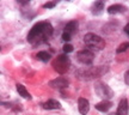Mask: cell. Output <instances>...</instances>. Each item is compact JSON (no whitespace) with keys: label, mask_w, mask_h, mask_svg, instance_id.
Returning <instances> with one entry per match:
<instances>
[{"label":"cell","mask_w":129,"mask_h":115,"mask_svg":"<svg viewBox=\"0 0 129 115\" xmlns=\"http://www.w3.org/2000/svg\"><path fill=\"white\" fill-rule=\"evenodd\" d=\"M53 25L49 22H38L29 31L26 40L32 46H37L48 41L53 35Z\"/></svg>","instance_id":"6da1fadb"},{"label":"cell","mask_w":129,"mask_h":115,"mask_svg":"<svg viewBox=\"0 0 129 115\" xmlns=\"http://www.w3.org/2000/svg\"><path fill=\"white\" fill-rule=\"evenodd\" d=\"M108 67L106 66H97V67H88V68L79 70L75 73V76L81 80H91V79H96L98 77H102L103 74L108 72Z\"/></svg>","instance_id":"7a4b0ae2"},{"label":"cell","mask_w":129,"mask_h":115,"mask_svg":"<svg viewBox=\"0 0 129 115\" xmlns=\"http://www.w3.org/2000/svg\"><path fill=\"white\" fill-rule=\"evenodd\" d=\"M84 42L86 43L88 48L94 49V51H102L105 48V41L101 36L92 34V32H88L84 36Z\"/></svg>","instance_id":"3957f363"},{"label":"cell","mask_w":129,"mask_h":115,"mask_svg":"<svg viewBox=\"0 0 129 115\" xmlns=\"http://www.w3.org/2000/svg\"><path fill=\"white\" fill-rule=\"evenodd\" d=\"M69 66H71V61H69V58L67 55H59L53 61L54 70L60 74L67 73L69 70Z\"/></svg>","instance_id":"277c9868"},{"label":"cell","mask_w":129,"mask_h":115,"mask_svg":"<svg viewBox=\"0 0 129 115\" xmlns=\"http://www.w3.org/2000/svg\"><path fill=\"white\" fill-rule=\"evenodd\" d=\"M94 91L98 96L103 98V101H109L110 98L114 97V91L111 90V87L103 82H97L96 86H94Z\"/></svg>","instance_id":"5b68a950"},{"label":"cell","mask_w":129,"mask_h":115,"mask_svg":"<svg viewBox=\"0 0 129 115\" xmlns=\"http://www.w3.org/2000/svg\"><path fill=\"white\" fill-rule=\"evenodd\" d=\"M77 60L83 65H91L94 60V54L90 49H83L77 53Z\"/></svg>","instance_id":"8992f818"},{"label":"cell","mask_w":129,"mask_h":115,"mask_svg":"<svg viewBox=\"0 0 129 115\" xmlns=\"http://www.w3.org/2000/svg\"><path fill=\"white\" fill-rule=\"evenodd\" d=\"M68 79L63 78V77H59V78L54 79V80H51L50 83H49V85H50L51 87H54V89H59V90H61V89H64V87L68 86Z\"/></svg>","instance_id":"52a82bcc"},{"label":"cell","mask_w":129,"mask_h":115,"mask_svg":"<svg viewBox=\"0 0 129 115\" xmlns=\"http://www.w3.org/2000/svg\"><path fill=\"white\" fill-rule=\"evenodd\" d=\"M78 108H79V111L81 115H86L90 110V102L84 98V97H79L78 100Z\"/></svg>","instance_id":"ba28073f"},{"label":"cell","mask_w":129,"mask_h":115,"mask_svg":"<svg viewBox=\"0 0 129 115\" xmlns=\"http://www.w3.org/2000/svg\"><path fill=\"white\" fill-rule=\"evenodd\" d=\"M129 106H128V100L127 98H122L120 101V104L117 107V114L118 115H128Z\"/></svg>","instance_id":"9c48e42d"},{"label":"cell","mask_w":129,"mask_h":115,"mask_svg":"<svg viewBox=\"0 0 129 115\" xmlns=\"http://www.w3.org/2000/svg\"><path fill=\"white\" fill-rule=\"evenodd\" d=\"M127 9L125 6L121 4H115V5H111L108 7V13L109 14H117V13H124Z\"/></svg>","instance_id":"30bf717a"},{"label":"cell","mask_w":129,"mask_h":115,"mask_svg":"<svg viewBox=\"0 0 129 115\" xmlns=\"http://www.w3.org/2000/svg\"><path fill=\"white\" fill-rule=\"evenodd\" d=\"M104 11V3L103 1H94L91 6V12L94 16H99Z\"/></svg>","instance_id":"8fae6325"},{"label":"cell","mask_w":129,"mask_h":115,"mask_svg":"<svg viewBox=\"0 0 129 115\" xmlns=\"http://www.w3.org/2000/svg\"><path fill=\"white\" fill-rule=\"evenodd\" d=\"M42 106H43L44 109H48V110H50V109H61L60 102L56 101V100H48Z\"/></svg>","instance_id":"7c38bea8"},{"label":"cell","mask_w":129,"mask_h":115,"mask_svg":"<svg viewBox=\"0 0 129 115\" xmlns=\"http://www.w3.org/2000/svg\"><path fill=\"white\" fill-rule=\"evenodd\" d=\"M94 107H96L97 110L102 111V113H105V111H108L112 107V103L110 101H102L99 103H97Z\"/></svg>","instance_id":"4fadbf2b"},{"label":"cell","mask_w":129,"mask_h":115,"mask_svg":"<svg viewBox=\"0 0 129 115\" xmlns=\"http://www.w3.org/2000/svg\"><path fill=\"white\" fill-rule=\"evenodd\" d=\"M77 30H78V22L77 20H72V22L67 23V25L64 27V32H67L69 35L75 34Z\"/></svg>","instance_id":"5bb4252c"},{"label":"cell","mask_w":129,"mask_h":115,"mask_svg":"<svg viewBox=\"0 0 129 115\" xmlns=\"http://www.w3.org/2000/svg\"><path fill=\"white\" fill-rule=\"evenodd\" d=\"M17 91H18L19 96H22L25 100H31V95L29 94V91L26 90V87L22 85V84H17Z\"/></svg>","instance_id":"9a60e30c"},{"label":"cell","mask_w":129,"mask_h":115,"mask_svg":"<svg viewBox=\"0 0 129 115\" xmlns=\"http://www.w3.org/2000/svg\"><path fill=\"white\" fill-rule=\"evenodd\" d=\"M50 58L51 56L48 52H38V54H37V59L43 61V62H48L50 60Z\"/></svg>","instance_id":"2e32d148"},{"label":"cell","mask_w":129,"mask_h":115,"mask_svg":"<svg viewBox=\"0 0 129 115\" xmlns=\"http://www.w3.org/2000/svg\"><path fill=\"white\" fill-rule=\"evenodd\" d=\"M127 48H129V42H124V43H122L118 48H117V53H122V52L127 51Z\"/></svg>","instance_id":"e0dca14e"},{"label":"cell","mask_w":129,"mask_h":115,"mask_svg":"<svg viewBox=\"0 0 129 115\" xmlns=\"http://www.w3.org/2000/svg\"><path fill=\"white\" fill-rule=\"evenodd\" d=\"M63 52L64 53H71V52H73V46L72 44H68V43H66L63 46Z\"/></svg>","instance_id":"ac0fdd59"},{"label":"cell","mask_w":129,"mask_h":115,"mask_svg":"<svg viewBox=\"0 0 129 115\" xmlns=\"http://www.w3.org/2000/svg\"><path fill=\"white\" fill-rule=\"evenodd\" d=\"M55 5H56V1H50V3H46L43 5V7L44 9H53V7H55Z\"/></svg>","instance_id":"d6986e66"},{"label":"cell","mask_w":129,"mask_h":115,"mask_svg":"<svg viewBox=\"0 0 129 115\" xmlns=\"http://www.w3.org/2000/svg\"><path fill=\"white\" fill-rule=\"evenodd\" d=\"M62 40H63L64 42L71 41V40H72V35H69V34H67V32L63 31V34H62Z\"/></svg>","instance_id":"ffe728a7"},{"label":"cell","mask_w":129,"mask_h":115,"mask_svg":"<svg viewBox=\"0 0 129 115\" xmlns=\"http://www.w3.org/2000/svg\"><path fill=\"white\" fill-rule=\"evenodd\" d=\"M124 83L127 85H129V71H127L124 73Z\"/></svg>","instance_id":"44dd1931"},{"label":"cell","mask_w":129,"mask_h":115,"mask_svg":"<svg viewBox=\"0 0 129 115\" xmlns=\"http://www.w3.org/2000/svg\"><path fill=\"white\" fill-rule=\"evenodd\" d=\"M124 31H125V32H127V34H128V35H129V24H127V25H125Z\"/></svg>","instance_id":"7402d4cb"},{"label":"cell","mask_w":129,"mask_h":115,"mask_svg":"<svg viewBox=\"0 0 129 115\" xmlns=\"http://www.w3.org/2000/svg\"><path fill=\"white\" fill-rule=\"evenodd\" d=\"M109 115H118L117 113H111V114H109Z\"/></svg>","instance_id":"603a6c76"}]
</instances>
